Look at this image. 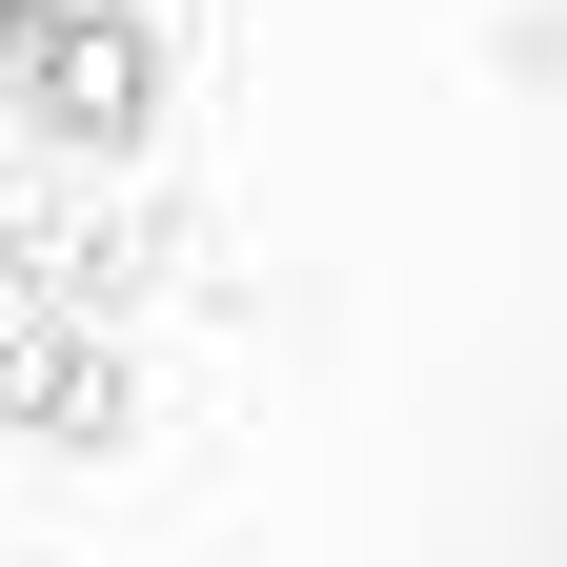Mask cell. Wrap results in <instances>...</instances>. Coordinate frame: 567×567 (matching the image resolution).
Segmentation results:
<instances>
[{
    "instance_id": "6da1fadb",
    "label": "cell",
    "mask_w": 567,
    "mask_h": 567,
    "mask_svg": "<svg viewBox=\"0 0 567 567\" xmlns=\"http://www.w3.org/2000/svg\"><path fill=\"white\" fill-rule=\"evenodd\" d=\"M41 102L82 122V142H122V122H142V21H102V0H61V41H41Z\"/></svg>"
},
{
    "instance_id": "7a4b0ae2",
    "label": "cell",
    "mask_w": 567,
    "mask_h": 567,
    "mask_svg": "<svg viewBox=\"0 0 567 567\" xmlns=\"http://www.w3.org/2000/svg\"><path fill=\"white\" fill-rule=\"evenodd\" d=\"M0 21H61V0H0Z\"/></svg>"
}]
</instances>
